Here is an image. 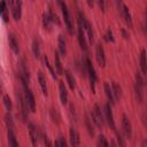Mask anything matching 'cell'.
Wrapping results in <instances>:
<instances>
[{
    "mask_svg": "<svg viewBox=\"0 0 147 147\" xmlns=\"http://www.w3.org/2000/svg\"><path fill=\"white\" fill-rule=\"evenodd\" d=\"M140 70H141V74L145 75L147 74V61H146V49H141V53H140Z\"/></svg>",
    "mask_w": 147,
    "mask_h": 147,
    "instance_id": "7402d4cb",
    "label": "cell"
},
{
    "mask_svg": "<svg viewBox=\"0 0 147 147\" xmlns=\"http://www.w3.org/2000/svg\"><path fill=\"white\" fill-rule=\"evenodd\" d=\"M46 14L48 15V17H49V20H51V22H52L53 24H57V25L60 24V20H59V16H57V15H56V14L53 11V9H52L51 7L48 8V11H47Z\"/></svg>",
    "mask_w": 147,
    "mask_h": 147,
    "instance_id": "4316f807",
    "label": "cell"
},
{
    "mask_svg": "<svg viewBox=\"0 0 147 147\" xmlns=\"http://www.w3.org/2000/svg\"><path fill=\"white\" fill-rule=\"evenodd\" d=\"M116 145L117 147H126V141L125 138L123 137V134L121 132H116Z\"/></svg>",
    "mask_w": 147,
    "mask_h": 147,
    "instance_id": "f1b7e54d",
    "label": "cell"
},
{
    "mask_svg": "<svg viewBox=\"0 0 147 147\" xmlns=\"http://www.w3.org/2000/svg\"><path fill=\"white\" fill-rule=\"evenodd\" d=\"M144 87H145V86L134 84V93H136L137 101H138L139 103H142V102H144Z\"/></svg>",
    "mask_w": 147,
    "mask_h": 147,
    "instance_id": "cb8c5ba5",
    "label": "cell"
},
{
    "mask_svg": "<svg viewBox=\"0 0 147 147\" xmlns=\"http://www.w3.org/2000/svg\"><path fill=\"white\" fill-rule=\"evenodd\" d=\"M16 98H17V107H18V109H20L21 117H22V119L25 122V121L28 119V116H29V108H28V106H26V103H25L24 98H23L22 94L17 93V94H16Z\"/></svg>",
    "mask_w": 147,
    "mask_h": 147,
    "instance_id": "8992f818",
    "label": "cell"
},
{
    "mask_svg": "<svg viewBox=\"0 0 147 147\" xmlns=\"http://www.w3.org/2000/svg\"><path fill=\"white\" fill-rule=\"evenodd\" d=\"M122 34H123V37H124L125 39H127V38H129V34H127V33L125 32V30H124V29L122 30Z\"/></svg>",
    "mask_w": 147,
    "mask_h": 147,
    "instance_id": "b9f144b4",
    "label": "cell"
},
{
    "mask_svg": "<svg viewBox=\"0 0 147 147\" xmlns=\"http://www.w3.org/2000/svg\"><path fill=\"white\" fill-rule=\"evenodd\" d=\"M103 117L105 121L108 123V125L110 126V129L115 130L116 125H115V119H114V114H113V109H111V105L110 103H106L103 107Z\"/></svg>",
    "mask_w": 147,
    "mask_h": 147,
    "instance_id": "5b68a950",
    "label": "cell"
},
{
    "mask_svg": "<svg viewBox=\"0 0 147 147\" xmlns=\"http://www.w3.org/2000/svg\"><path fill=\"white\" fill-rule=\"evenodd\" d=\"M85 125H86V129H87L90 136H94V127L92 125V121L88 117H85Z\"/></svg>",
    "mask_w": 147,
    "mask_h": 147,
    "instance_id": "e575fe53",
    "label": "cell"
},
{
    "mask_svg": "<svg viewBox=\"0 0 147 147\" xmlns=\"http://www.w3.org/2000/svg\"><path fill=\"white\" fill-rule=\"evenodd\" d=\"M5 123H6L8 130H13V129H14V119H13L11 114L8 113V111H7V114L5 115Z\"/></svg>",
    "mask_w": 147,
    "mask_h": 147,
    "instance_id": "83f0119b",
    "label": "cell"
},
{
    "mask_svg": "<svg viewBox=\"0 0 147 147\" xmlns=\"http://www.w3.org/2000/svg\"><path fill=\"white\" fill-rule=\"evenodd\" d=\"M9 8L11 9V15L15 21H18L22 16V1H9L7 2Z\"/></svg>",
    "mask_w": 147,
    "mask_h": 147,
    "instance_id": "52a82bcc",
    "label": "cell"
},
{
    "mask_svg": "<svg viewBox=\"0 0 147 147\" xmlns=\"http://www.w3.org/2000/svg\"><path fill=\"white\" fill-rule=\"evenodd\" d=\"M44 142H45V146H46V147H54V146L52 145V142L49 141V139L47 138V136H44Z\"/></svg>",
    "mask_w": 147,
    "mask_h": 147,
    "instance_id": "f35d334b",
    "label": "cell"
},
{
    "mask_svg": "<svg viewBox=\"0 0 147 147\" xmlns=\"http://www.w3.org/2000/svg\"><path fill=\"white\" fill-rule=\"evenodd\" d=\"M2 100H3V105H5L6 110H7L8 113H10L11 109H13V105H11V100H10L9 95H8V94H5L3 98H2Z\"/></svg>",
    "mask_w": 147,
    "mask_h": 147,
    "instance_id": "f546056e",
    "label": "cell"
},
{
    "mask_svg": "<svg viewBox=\"0 0 147 147\" xmlns=\"http://www.w3.org/2000/svg\"><path fill=\"white\" fill-rule=\"evenodd\" d=\"M32 53H33V56H34L37 60H39V59H40L41 53H40L39 41H38V39H37V38H34V39H33V41H32Z\"/></svg>",
    "mask_w": 147,
    "mask_h": 147,
    "instance_id": "d4e9b609",
    "label": "cell"
},
{
    "mask_svg": "<svg viewBox=\"0 0 147 147\" xmlns=\"http://www.w3.org/2000/svg\"><path fill=\"white\" fill-rule=\"evenodd\" d=\"M69 138H70V144H71L72 147H79L80 138H79V134H78L76 129L70 127V130H69Z\"/></svg>",
    "mask_w": 147,
    "mask_h": 147,
    "instance_id": "5bb4252c",
    "label": "cell"
},
{
    "mask_svg": "<svg viewBox=\"0 0 147 147\" xmlns=\"http://www.w3.org/2000/svg\"><path fill=\"white\" fill-rule=\"evenodd\" d=\"M136 84L141 85V86H145V79L142 78V76H141L140 72H137L136 74Z\"/></svg>",
    "mask_w": 147,
    "mask_h": 147,
    "instance_id": "8d00e7d4",
    "label": "cell"
},
{
    "mask_svg": "<svg viewBox=\"0 0 147 147\" xmlns=\"http://www.w3.org/2000/svg\"><path fill=\"white\" fill-rule=\"evenodd\" d=\"M54 67H55V72L59 74V75H63V67H62V63H61V60H60V54L57 52L54 53Z\"/></svg>",
    "mask_w": 147,
    "mask_h": 147,
    "instance_id": "ffe728a7",
    "label": "cell"
},
{
    "mask_svg": "<svg viewBox=\"0 0 147 147\" xmlns=\"http://www.w3.org/2000/svg\"><path fill=\"white\" fill-rule=\"evenodd\" d=\"M105 40L108 41V42H114L115 41V38H114V34H113V31L110 29H108L106 31V34H105Z\"/></svg>",
    "mask_w": 147,
    "mask_h": 147,
    "instance_id": "d590c367",
    "label": "cell"
},
{
    "mask_svg": "<svg viewBox=\"0 0 147 147\" xmlns=\"http://www.w3.org/2000/svg\"><path fill=\"white\" fill-rule=\"evenodd\" d=\"M49 116H51V119L53 121V123H55V124H60V122H61V116H60V113H59V110L56 109V108H51V110H49Z\"/></svg>",
    "mask_w": 147,
    "mask_h": 147,
    "instance_id": "484cf974",
    "label": "cell"
},
{
    "mask_svg": "<svg viewBox=\"0 0 147 147\" xmlns=\"http://www.w3.org/2000/svg\"><path fill=\"white\" fill-rule=\"evenodd\" d=\"M57 5H59V6H60V8H61L62 16H63L64 24H65V26H67L68 33H69V34H72V33H74V26H72V21H71V17H70L69 8H68L67 3H65V2H63V1H57Z\"/></svg>",
    "mask_w": 147,
    "mask_h": 147,
    "instance_id": "7a4b0ae2",
    "label": "cell"
},
{
    "mask_svg": "<svg viewBox=\"0 0 147 147\" xmlns=\"http://www.w3.org/2000/svg\"><path fill=\"white\" fill-rule=\"evenodd\" d=\"M57 45H59V53H60V55L64 56L67 54V41H65V38L62 34L59 36Z\"/></svg>",
    "mask_w": 147,
    "mask_h": 147,
    "instance_id": "ac0fdd59",
    "label": "cell"
},
{
    "mask_svg": "<svg viewBox=\"0 0 147 147\" xmlns=\"http://www.w3.org/2000/svg\"><path fill=\"white\" fill-rule=\"evenodd\" d=\"M109 147H117L115 140H110V142H109Z\"/></svg>",
    "mask_w": 147,
    "mask_h": 147,
    "instance_id": "60d3db41",
    "label": "cell"
},
{
    "mask_svg": "<svg viewBox=\"0 0 147 147\" xmlns=\"http://www.w3.org/2000/svg\"><path fill=\"white\" fill-rule=\"evenodd\" d=\"M77 39H78V44H79L80 48L84 52H87V42H86L85 32H84V29L80 25H78V28H77Z\"/></svg>",
    "mask_w": 147,
    "mask_h": 147,
    "instance_id": "7c38bea8",
    "label": "cell"
},
{
    "mask_svg": "<svg viewBox=\"0 0 147 147\" xmlns=\"http://www.w3.org/2000/svg\"><path fill=\"white\" fill-rule=\"evenodd\" d=\"M28 132H29V137H30V140H31V144L33 147H37V144H38V130L37 127L34 126V124L32 123H28Z\"/></svg>",
    "mask_w": 147,
    "mask_h": 147,
    "instance_id": "8fae6325",
    "label": "cell"
},
{
    "mask_svg": "<svg viewBox=\"0 0 147 147\" xmlns=\"http://www.w3.org/2000/svg\"><path fill=\"white\" fill-rule=\"evenodd\" d=\"M59 91H60L61 103L62 105H67V102H68V91H67V87H65L63 80H60V83H59Z\"/></svg>",
    "mask_w": 147,
    "mask_h": 147,
    "instance_id": "9a60e30c",
    "label": "cell"
},
{
    "mask_svg": "<svg viewBox=\"0 0 147 147\" xmlns=\"http://www.w3.org/2000/svg\"><path fill=\"white\" fill-rule=\"evenodd\" d=\"M85 64H86V75L88 76V79H90V86H91V90L93 93H95V83H96V79H98V76H96V71L93 67V63L92 61L85 56Z\"/></svg>",
    "mask_w": 147,
    "mask_h": 147,
    "instance_id": "6da1fadb",
    "label": "cell"
},
{
    "mask_svg": "<svg viewBox=\"0 0 147 147\" xmlns=\"http://www.w3.org/2000/svg\"><path fill=\"white\" fill-rule=\"evenodd\" d=\"M8 42H9V46H10L11 51L15 54H18L20 53V42H18V39L15 36V33H9L8 34Z\"/></svg>",
    "mask_w": 147,
    "mask_h": 147,
    "instance_id": "4fadbf2b",
    "label": "cell"
},
{
    "mask_svg": "<svg viewBox=\"0 0 147 147\" xmlns=\"http://www.w3.org/2000/svg\"><path fill=\"white\" fill-rule=\"evenodd\" d=\"M24 101L29 108L30 111L34 113L36 111V100H34V96H33V93L31 92L30 88H24Z\"/></svg>",
    "mask_w": 147,
    "mask_h": 147,
    "instance_id": "ba28073f",
    "label": "cell"
},
{
    "mask_svg": "<svg viewBox=\"0 0 147 147\" xmlns=\"http://www.w3.org/2000/svg\"><path fill=\"white\" fill-rule=\"evenodd\" d=\"M44 61H45V64H46V67H47V69L49 70V72H51V75H52V77L53 78H56L57 77V75H56V72L54 71V69H53V67H52V64L49 63V60H48V57L45 55L44 56Z\"/></svg>",
    "mask_w": 147,
    "mask_h": 147,
    "instance_id": "d6a6232c",
    "label": "cell"
},
{
    "mask_svg": "<svg viewBox=\"0 0 147 147\" xmlns=\"http://www.w3.org/2000/svg\"><path fill=\"white\" fill-rule=\"evenodd\" d=\"M57 144H59V147H68V144L63 137H60L57 139Z\"/></svg>",
    "mask_w": 147,
    "mask_h": 147,
    "instance_id": "74e56055",
    "label": "cell"
},
{
    "mask_svg": "<svg viewBox=\"0 0 147 147\" xmlns=\"http://www.w3.org/2000/svg\"><path fill=\"white\" fill-rule=\"evenodd\" d=\"M122 129H123V133L125 134V137L127 139H131L132 138V124L126 115L122 116Z\"/></svg>",
    "mask_w": 147,
    "mask_h": 147,
    "instance_id": "30bf717a",
    "label": "cell"
},
{
    "mask_svg": "<svg viewBox=\"0 0 147 147\" xmlns=\"http://www.w3.org/2000/svg\"><path fill=\"white\" fill-rule=\"evenodd\" d=\"M103 88H105V93H106V96L108 99V103H110L111 106L115 105V99H114V94H113V91H111V87H110V84L108 82H106L103 84Z\"/></svg>",
    "mask_w": 147,
    "mask_h": 147,
    "instance_id": "e0dca14e",
    "label": "cell"
},
{
    "mask_svg": "<svg viewBox=\"0 0 147 147\" xmlns=\"http://www.w3.org/2000/svg\"><path fill=\"white\" fill-rule=\"evenodd\" d=\"M98 3H99V6H100V8L105 11V5H106V2H105V1H99Z\"/></svg>",
    "mask_w": 147,
    "mask_h": 147,
    "instance_id": "ab89813d",
    "label": "cell"
},
{
    "mask_svg": "<svg viewBox=\"0 0 147 147\" xmlns=\"http://www.w3.org/2000/svg\"><path fill=\"white\" fill-rule=\"evenodd\" d=\"M85 30H86V32H87V36H88V40H90V42L92 44L93 41H94V33H93V29H92V25L90 24V22L85 25V28H84Z\"/></svg>",
    "mask_w": 147,
    "mask_h": 147,
    "instance_id": "1f68e13d",
    "label": "cell"
},
{
    "mask_svg": "<svg viewBox=\"0 0 147 147\" xmlns=\"http://www.w3.org/2000/svg\"><path fill=\"white\" fill-rule=\"evenodd\" d=\"M91 116H92V121H93V123H94L98 127H102V126H103V123H105L103 110L101 109V107H100L98 103H95V105L93 106Z\"/></svg>",
    "mask_w": 147,
    "mask_h": 147,
    "instance_id": "3957f363",
    "label": "cell"
},
{
    "mask_svg": "<svg viewBox=\"0 0 147 147\" xmlns=\"http://www.w3.org/2000/svg\"><path fill=\"white\" fill-rule=\"evenodd\" d=\"M116 5H117V7H118V11L121 13V15H122L123 20L125 21V23H126L130 28H132V16H131V13H130L127 6H126L124 2H122V1H119V2L117 1Z\"/></svg>",
    "mask_w": 147,
    "mask_h": 147,
    "instance_id": "277c9868",
    "label": "cell"
},
{
    "mask_svg": "<svg viewBox=\"0 0 147 147\" xmlns=\"http://www.w3.org/2000/svg\"><path fill=\"white\" fill-rule=\"evenodd\" d=\"M52 22H51V20H49V17H48V15L45 13L44 14V16H42V25H44V28L46 29V30H51V26H52Z\"/></svg>",
    "mask_w": 147,
    "mask_h": 147,
    "instance_id": "836d02e7",
    "label": "cell"
},
{
    "mask_svg": "<svg viewBox=\"0 0 147 147\" xmlns=\"http://www.w3.org/2000/svg\"><path fill=\"white\" fill-rule=\"evenodd\" d=\"M95 59L100 67L102 68L106 67V54H105V49L101 44H96L95 46Z\"/></svg>",
    "mask_w": 147,
    "mask_h": 147,
    "instance_id": "9c48e42d",
    "label": "cell"
},
{
    "mask_svg": "<svg viewBox=\"0 0 147 147\" xmlns=\"http://www.w3.org/2000/svg\"><path fill=\"white\" fill-rule=\"evenodd\" d=\"M63 74H64V76H65V79H67V83H68L69 87H70L71 90H75V87H76V79H75V77H74V74H72L70 70H64Z\"/></svg>",
    "mask_w": 147,
    "mask_h": 147,
    "instance_id": "44dd1931",
    "label": "cell"
},
{
    "mask_svg": "<svg viewBox=\"0 0 147 147\" xmlns=\"http://www.w3.org/2000/svg\"><path fill=\"white\" fill-rule=\"evenodd\" d=\"M1 91H2V87H1V83H0V93H1Z\"/></svg>",
    "mask_w": 147,
    "mask_h": 147,
    "instance_id": "7bdbcfd3",
    "label": "cell"
},
{
    "mask_svg": "<svg viewBox=\"0 0 147 147\" xmlns=\"http://www.w3.org/2000/svg\"><path fill=\"white\" fill-rule=\"evenodd\" d=\"M96 146H98V147H109V142H108V140L106 139V137H105L103 134H100V136L98 137Z\"/></svg>",
    "mask_w": 147,
    "mask_h": 147,
    "instance_id": "4dcf8cb0",
    "label": "cell"
},
{
    "mask_svg": "<svg viewBox=\"0 0 147 147\" xmlns=\"http://www.w3.org/2000/svg\"><path fill=\"white\" fill-rule=\"evenodd\" d=\"M110 87H111V91H113V94H114V99H115V101L119 100V99L122 98V95H123L121 85H119L117 82H111Z\"/></svg>",
    "mask_w": 147,
    "mask_h": 147,
    "instance_id": "2e32d148",
    "label": "cell"
},
{
    "mask_svg": "<svg viewBox=\"0 0 147 147\" xmlns=\"http://www.w3.org/2000/svg\"><path fill=\"white\" fill-rule=\"evenodd\" d=\"M7 139H8L9 147H20V145L17 142V139H16V136L14 133V130H8L7 131Z\"/></svg>",
    "mask_w": 147,
    "mask_h": 147,
    "instance_id": "603a6c76",
    "label": "cell"
},
{
    "mask_svg": "<svg viewBox=\"0 0 147 147\" xmlns=\"http://www.w3.org/2000/svg\"><path fill=\"white\" fill-rule=\"evenodd\" d=\"M38 82H39V85L41 87V91L45 95H47L48 93V90H47V82H46V77L44 75L42 71H39L38 72Z\"/></svg>",
    "mask_w": 147,
    "mask_h": 147,
    "instance_id": "d6986e66",
    "label": "cell"
}]
</instances>
